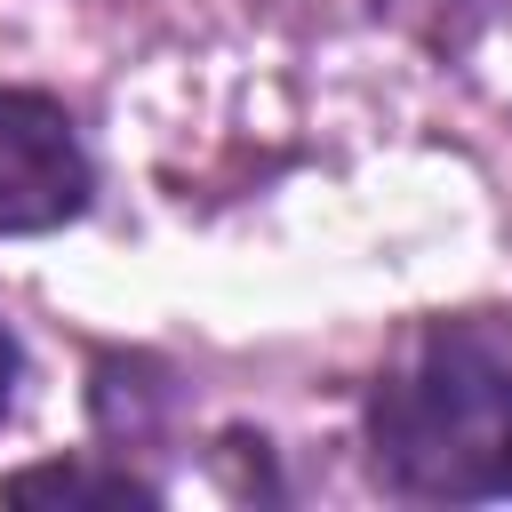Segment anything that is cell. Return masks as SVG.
Listing matches in <instances>:
<instances>
[{
    "label": "cell",
    "mask_w": 512,
    "mask_h": 512,
    "mask_svg": "<svg viewBox=\"0 0 512 512\" xmlns=\"http://www.w3.org/2000/svg\"><path fill=\"white\" fill-rule=\"evenodd\" d=\"M368 472L400 504L512 496V312H440L400 336L360 400Z\"/></svg>",
    "instance_id": "cell-1"
},
{
    "label": "cell",
    "mask_w": 512,
    "mask_h": 512,
    "mask_svg": "<svg viewBox=\"0 0 512 512\" xmlns=\"http://www.w3.org/2000/svg\"><path fill=\"white\" fill-rule=\"evenodd\" d=\"M96 200V160L64 96L48 88H0V240L64 232Z\"/></svg>",
    "instance_id": "cell-2"
},
{
    "label": "cell",
    "mask_w": 512,
    "mask_h": 512,
    "mask_svg": "<svg viewBox=\"0 0 512 512\" xmlns=\"http://www.w3.org/2000/svg\"><path fill=\"white\" fill-rule=\"evenodd\" d=\"M8 504H160L168 488L128 472V464H96V456H56V464H24L0 480Z\"/></svg>",
    "instance_id": "cell-3"
},
{
    "label": "cell",
    "mask_w": 512,
    "mask_h": 512,
    "mask_svg": "<svg viewBox=\"0 0 512 512\" xmlns=\"http://www.w3.org/2000/svg\"><path fill=\"white\" fill-rule=\"evenodd\" d=\"M16 392H24V336H16L8 312H0V424L16 416Z\"/></svg>",
    "instance_id": "cell-4"
},
{
    "label": "cell",
    "mask_w": 512,
    "mask_h": 512,
    "mask_svg": "<svg viewBox=\"0 0 512 512\" xmlns=\"http://www.w3.org/2000/svg\"><path fill=\"white\" fill-rule=\"evenodd\" d=\"M488 8H512V0H488Z\"/></svg>",
    "instance_id": "cell-5"
}]
</instances>
